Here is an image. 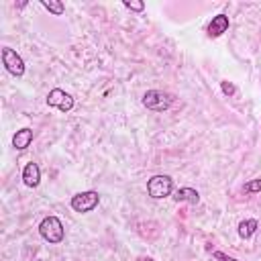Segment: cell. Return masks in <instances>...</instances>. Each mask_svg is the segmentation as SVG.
Masks as SVG:
<instances>
[{"mask_svg": "<svg viewBox=\"0 0 261 261\" xmlns=\"http://www.w3.org/2000/svg\"><path fill=\"white\" fill-rule=\"evenodd\" d=\"M39 234H41L47 243L57 245V243L63 241L65 228H63V224H61V220H59L57 216H45V218L41 220V224H39Z\"/></svg>", "mask_w": 261, "mask_h": 261, "instance_id": "1", "label": "cell"}, {"mask_svg": "<svg viewBox=\"0 0 261 261\" xmlns=\"http://www.w3.org/2000/svg\"><path fill=\"white\" fill-rule=\"evenodd\" d=\"M171 102H173V96L167 94V92H161V90H149L143 96V106L149 108V110H153V112L167 110L171 106Z\"/></svg>", "mask_w": 261, "mask_h": 261, "instance_id": "2", "label": "cell"}, {"mask_svg": "<svg viewBox=\"0 0 261 261\" xmlns=\"http://www.w3.org/2000/svg\"><path fill=\"white\" fill-rule=\"evenodd\" d=\"M171 192H173V179L169 175H153L147 181V194L155 200L167 198Z\"/></svg>", "mask_w": 261, "mask_h": 261, "instance_id": "3", "label": "cell"}, {"mask_svg": "<svg viewBox=\"0 0 261 261\" xmlns=\"http://www.w3.org/2000/svg\"><path fill=\"white\" fill-rule=\"evenodd\" d=\"M98 202H100V196H98V192H94V190H88V192H80V194H75L73 198H71V208L75 210V212H92L96 206H98Z\"/></svg>", "mask_w": 261, "mask_h": 261, "instance_id": "4", "label": "cell"}, {"mask_svg": "<svg viewBox=\"0 0 261 261\" xmlns=\"http://www.w3.org/2000/svg\"><path fill=\"white\" fill-rule=\"evenodd\" d=\"M2 63H4L6 71L12 73L14 77H20L24 73V61H22V57L14 49H10V47H2Z\"/></svg>", "mask_w": 261, "mask_h": 261, "instance_id": "5", "label": "cell"}, {"mask_svg": "<svg viewBox=\"0 0 261 261\" xmlns=\"http://www.w3.org/2000/svg\"><path fill=\"white\" fill-rule=\"evenodd\" d=\"M47 104L53 108H59L61 112H69L73 108V98L67 92H63L61 88H53L47 94Z\"/></svg>", "mask_w": 261, "mask_h": 261, "instance_id": "6", "label": "cell"}, {"mask_svg": "<svg viewBox=\"0 0 261 261\" xmlns=\"http://www.w3.org/2000/svg\"><path fill=\"white\" fill-rule=\"evenodd\" d=\"M226 31H228V16H226V14H216V16H212L210 24L206 27V33H208L210 39H216V37H220V35L226 33Z\"/></svg>", "mask_w": 261, "mask_h": 261, "instance_id": "7", "label": "cell"}, {"mask_svg": "<svg viewBox=\"0 0 261 261\" xmlns=\"http://www.w3.org/2000/svg\"><path fill=\"white\" fill-rule=\"evenodd\" d=\"M22 181L29 188H37L39 186V181H41V169H39L37 163L31 161V163L24 165V169H22Z\"/></svg>", "mask_w": 261, "mask_h": 261, "instance_id": "8", "label": "cell"}, {"mask_svg": "<svg viewBox=\"0 0 261 261\" xmlns=\"http://www.w3.org/2000/svg\"><path fill=\"white\" fill-rule=\"evenodd\" d=\"M31 143H33V130L27 128V126L20 128V130H16L14 137H12V145H14V149H18V151L27 149Z\"/></svg>", "mask_w": 261, "mask_h": 261, "instance_id": "9", "label": "cell"}, {"mask_svg": "<svg viewBox=\"0 0 261 261\" xmlns=\"http://www.w3.org/2000/svg\"><path fill=\"white\" fill-rule=\"evenodd\" d=\"M175 202H190V204H198L200 202V194L194 188H179L173 196Z\"/></svg>", "mask_w": 261, "mask_h": 261, "instance_id": "10", "label": "cell"}, {"mask_svg": "<svg viewBox=\"0 0 261 261\" xmlns=\"http://www.w3.org/2000/svg\"><path fill=\"white\" fill-rule=\"evenodd\" d=\"M259 228V222L255 218H247V220H241L239 222V237L241 239H249L255 234V230Z\"/></svg>", "mask_w": 261, "mask_h": 261, "instance_id": "11", "label": "cell"}, {"mask_svg": "<svg viewBox=\"0 0 261 261\" xmlns=\"http://www.w3.org/2000/svg\"><path fill=\"white\" fill-rule=\"evenodd\" d=\"M41 4H43V8H47L51 14H55V16H61L63 14V10H65V6H63V2H55V0H41Z\"/></svg>", "mask_w": 261, "mask_h": 261, "instance_id": "12", "label": "cell"}, {"mask_svg": "<svg viewBox=\"0 0 261 261\" xmlns=\"http://www.w3.org/2000/svg\"><path fill=\"white\" fill-rule=\"evenodd\" d=\"M243 192H245V194H257V192H261V177L251 179L249 184H245V186H243Z\"/></svg>", "mask_w": 261, "mask_h": 261, "instance_id": "13", "label": "cell"}, {"mask_svg": "<svg viewBox=\"0 0 261 261\" xmlns=\"http://www.w3.org/2000/svg\"><path fill=\"white\" fill-rule=\"evenodd\" d=\"M220 88H222V92H224L226 96H232V94L237 92V88H234L230 82H222V84H220Z\"/></svg>", "mask_w": 261, "mask_h": 261, "instance_id": "14", "label": "cell"}, {"mask_svg": "<svg viewBox=\"0 0 261 261\" xmlns=\"http://www.w3.org/2000/svg\"><path fill=\"white\" fill-rule=\"evenodd\" d=\"M124 6H126L128 10H137V12L145 10V4H143V2H124Z\"/></svg>", "mask_w": 261, "mask_h": 261, "instance_id": "15", "label": "cell"}, {"mask_svg": "<svg viewBox=\"0 0 261 261\" xmlns=\"http://www.w3.org/2000/svg\"><path fill=\"white\" fill-rule=\"evenodd\" d=\"M214 259H216V261H239V259H234V257H228V255L222 253V251H214Z\"/></svg>", "mask_w": 261, "mask_h": 261, "instance_id": "16", "label": "cell"}, {"mask_svg": "<svg viewBox=\"0 0 261 261\" xmlns=\"http://www.w3.org/2000/svg\"><path fill=\"white\" fill-rule=\"evenodd\" d=\"M139 261H153L151 257H139Z\"/></svg>", "mask_w": 261, "mask_h": 261, "instance_id": "17", "label": "cell"}]
</instances>
